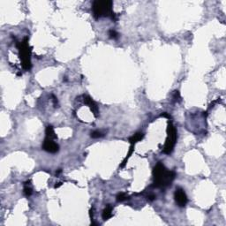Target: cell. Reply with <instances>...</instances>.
I'll list each match as a JSON object with an SVG mask.
<instances>
[{
    "label": "cell",
    "instance_id": "52a82bcc",
    "mask_svg": "<svg viewBox=\"0 0 226 226\" xmlns=\"http://www.w3.org/2000/svg\"><path fill=\"white\" fill-rule=\"evenodd\" d=\"M83 102H84L85 104H87L89 107V109L92 111V113L94 114V116L95 118H97L98 113H99V110H98V106L95 103V102L89 95H83Z\"/></svg>",
    "mask_w": 226,
    "mask_h": 226
},
{
    "label": "cell",
    "instance_id": "7a4b0ae2",
    "mask_svg": "<svg viewBox=\"0 0 226 226\" xmlns=\"http://www.w3.org/2000/svg\"><path fill=\"white\" fill-rule=\"evenodd\" d=\"M113 3L110 0H103V1H94L92 4L93 14L95 19H99L101 17H110L111 20H116V16L112 9Z\"/></svg>",
    "mask_w": 226,
    "mask_h": 226
},
{
    "label": "cell",
    "instance_id": "277c9868",
    "mask_svg": "<svg viewBox=\"0 0 226 226\" xmlns=\"http://www.w3.org/2000/svg\"><path fill=\"white\" fill-rule=\"evenodd\" d=\"M177 129L172 124L171 120L168 121V126H167V138L163 148V152L166 155L171 154V152L174 149V147L177 142Z\"/></svg>",
    "mask_w": 226,
    "mask_h": 226
},
{
    "label": "cell",
    "instance_id": "8992f818",
    "mask_svg": "<svg viewBox=\"0 0 226 226\" xmlns=\"http://www.w3.org/2000/svg\"><path fill=\"white\" fill-rule=\"evenodd\" d=\"M43 149L49 153L55 154L59 150V146L52 139H49V138L45 137L44 143H43Z\"/></svg>",
    "mask_w": 226,
    "mask_h": 226
},
{
    "label": "cell",
    "instance_id": "2e32d148",
    "mask_svg": "<svg viewBox=\"0 0 226 226\" xmlns=\"http://www.w3.org/2000/svg\"><path fill=\"white\" fill-rule=\"evenodd\" d=\"M52 98H53V102H54V106L55 107H57V97L54 95V94H52Z\"/></svg>",
    "mask_w": 226,
    "mask_h": 226
},
{
    "label": "cell",
    "instance_id": "6da1fadb",
    "mask_svg": "<svg viewBox=\"0 0 226 226\" xmlns=\"http://www.w3.org/2000/svg\"><path fill=\"white\" fill-rule=\"evenodd\" d=\"M153 178L155 187L165 188L171 185L176 178V173L173 171L167 170L164 164L159 162L153 169Z\"/></svg>",
    "mask_w": 226,
    "mask_h": 226
},
{
    "label": "cell",
    "instance_id": "30bf717a",
    "mask_svg": "<svg viewBox=\"0 0 226 226\" xmlns=\"http://www.w3.org/2000/svg\"><path fill=\"white\" fill-rule=\"evenodd\" d=\"M45 134H46V138H49V139L55 140V139H57V135H56V134H55V132H54V128H53V126H48L46 127Z\"/></svg>",
    "mask_w": 226,
    "mask_h": 226
},
{
    "label": "cell",
    "instance_id": "e0dca14e",
    "mask_svg": "<svg viewBox=\"0 0 226 226\" xmlns=\"http://www.w3.org/2000/svg\"><path fill=\"white\" fill-rule=\"evenodd\" d=\"M161 117H164V118H171V116L168 114V113H166V112H164V113H163V114H161Z\"/></svg>",
    "mask_w": 226,
    "mask_h": 226
},
{
    "label": "cell",
    "instance_id": "d6986e66",
    "mask_svg": "<svg viewBox=\"0 0 226 226\" xmlns=\"http://www.w3.org/2000/svg\"><path fill=\"white\" fill-rule=\"evenodd\" d=\"M93 208H91L90 209V210H89V217H90V218H91V220H93Z\"/></svg>",
    "mask_w": 226,
    "mask_h": 226
},
{
    "label": "cell",
    "instance_id": "9c48e42d",
    "mask_svg": "<svg viewBox=\"0 0 226 226\" xmlns=\"http://www.w3.org/2000/svg\"><path fill=\"white\" fill-rule=\"evenodd\" d=\"M143 138H144V134H142V133H136L135 134H134L132 137H130L128 140L131 143V145H135V143L140 141Z\"/></svg>",
    "mask_w": 226,
    "mask_h": 226
},
{
    "label": "cell",
    "instance_id": "5b68a950",
    "mask_svg": "<svg viewBox=\"0 0 226 226\" xmlns=\"http://www.w3.org/2000/svg\"><path fill=\"white\" fill-rule=\"evenodd\" d=\"M174 198H175L176 203L179 207H185L188 201L187 196H186L184 189H182L181 187H178L176 189L175 193H174Z\"/></svg>",
    "mask_w": 226,
    "mask_h": 226
},
{
    "label": "cell",
    "instance_id": "3957f363",
    "mask_svg": "<svg viewBox=\"0 0 226 226\" xmlns=\"http://www.w3.org/2000/svg\"><path fill=\"white\" fill-rule=\"evenodd\" d=\"M16 46L19 49V56L21 60V65L24 70L29 71L32 67L31 64V49L32 47L28 44V38L25 37L24 40L20 43H17Z\"/></svg>",
    "mask_w": 226,
    "mask_h": 226
},
{
    "label": "cell",
    "instance_id": "7c38bea8",
    "mask_svg": "<svg viewBox=\"0 0 226 226\" xmlns=\"http://www.w3.org/2000/svg\"><path fill=\"white\" fill-rule=\"evenodd\" d=\"M134 145H131V147H130V149H129V151H128L127 156H126V158L124 159V161H123V162H122V164H120V167H121V168L125 167V165L126 164V163H127L128 159L130 158V156H132V154H133V152H134Z\"/></svg>",
    "mask_w": 226,
    "mask_h": 226
},
{
    "label": "cell",
    "instance_id": "9a60e30c",
    "mask_svg": "<svg viewBox=\"0 0 226 226\" xmlns=\"http://www.w3.org/2000/svg\"><path fill=\"white\" fill-rule=\"evenodd\" d=\"M109 36H110V38H111V39H116V38H118V34L115 31V30H110L109 31Z\"/></svg>",
    "mask_w": 226,
    "mask_h": 226
},
{
    "label": "cell",
    "instance_id": "ffe728a7",
    "mask_svg": "<svg viewBox=\"0 0 226 226\" xmlns=\"http://www.w3.org/2000/svg\"><path fill=\"white\" fill-rule=\"evenodd\" d=\"M62 185V183H57V185H55V188H58L59 186H61Z\"/></svg>",
    "mask_w": 226,
    "mask_h": 226
},
{
    "label": "cell",
    "instance_id": "4fadbf2b",
    "mask_svg": "<svg viewBox=\"0 0 226 226\" xmlns=\"http://www.w3.org/2000/svg\"><path fill=\"white\" fill-rule=\"evenodd\" d=\"M117 201H126V199H128V196L125 193H118V195H117Z\"/></svg>",
    "mask_w": 226,
    "mask_h": 226
},
{
    "label": "cell",
    "instance_id": "8fae6325",
    "mask_svg": "<svg viewBox=\"0 0 226 226\" xmlns=\"http://www.w3.org/2000/svg\"><path fill=\"white\" fill-rule=\"evenodd\" d=\"M30 182L31 181L28 180L27 181V182H25V184H24V191L23 192H24L25 196H27V197H28V196H30L32 194V188L29 186Z\"/></svg>",
    "mask_w": 226,
    "mask_h": 226
},
{
    "label": "cell",
    "instance_id": "5bb4252c",
    "mask_svg": "<svg viewBox=\"0 0 226 226\" xmlns=\"http://www.w3.org/2000/svg\"><path fill=\"white\" fill-rule=\"evenodd\" d=\"M91 138H93V139H97V138H101V137H102L103 134L101 133V132H99V131H94V132H92L91 133Z\"/></svg>",
    "mask_w": 226,
    "mask_h": 226
},
{
    "label": "cell",
    "instance_id": "ac0fdd59",
    "mask_svg": "<svg viewBox=\"0 0 226 226\" xmlns=\"http://www.w3.org/2000/svg\"><path fill=\"white\" fill-rule=\"evenodd\" d=\"M148 200H149V201H154V200H155V198H156V196H155L154 194H151V195H148Z\"/></svg>",
    "mask_w": 226,
    "mask_h": 226
},
{
    "label": "cell",
    "instance_id": "ba28073f",
    "mask_svg": "<svg viewBox=\"0 0 226 226\" xmlns=\"http://www.w3.org/2000/svg\"><path fill=\"white\" fill-rule=\"evenodd\" d=\"M112 210H113V208H112L110 205L106 206V208L103 209L102 215V219H103L104 221H107V220H109L110 217H112Z\"/></svg>",
    "mask_w": 226,
    "mask_h": 226
}]
</instances>
